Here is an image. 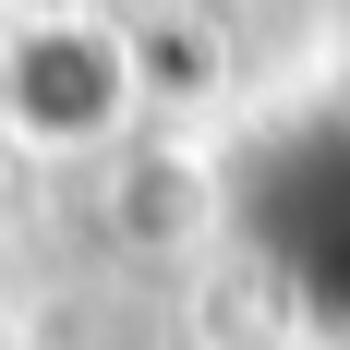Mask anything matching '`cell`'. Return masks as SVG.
Here are the masks:
<instances>
[{
	"mask_svg": "<svg viewBox=\"0 0 350 350\" xmlns=\"http://www.w3.org/2000/svg\"><path fill=\"white\" fill-rule=\"evenodd\" d=\"M0 109L36 145H97L133 109V49L97 36V25H25L0 49Z\"/></svg>",
	"mask_w": 350,
	"mask_h": 350,
	"instance_id": "obj_1",
	"label": "cell"
}]
</instances>
